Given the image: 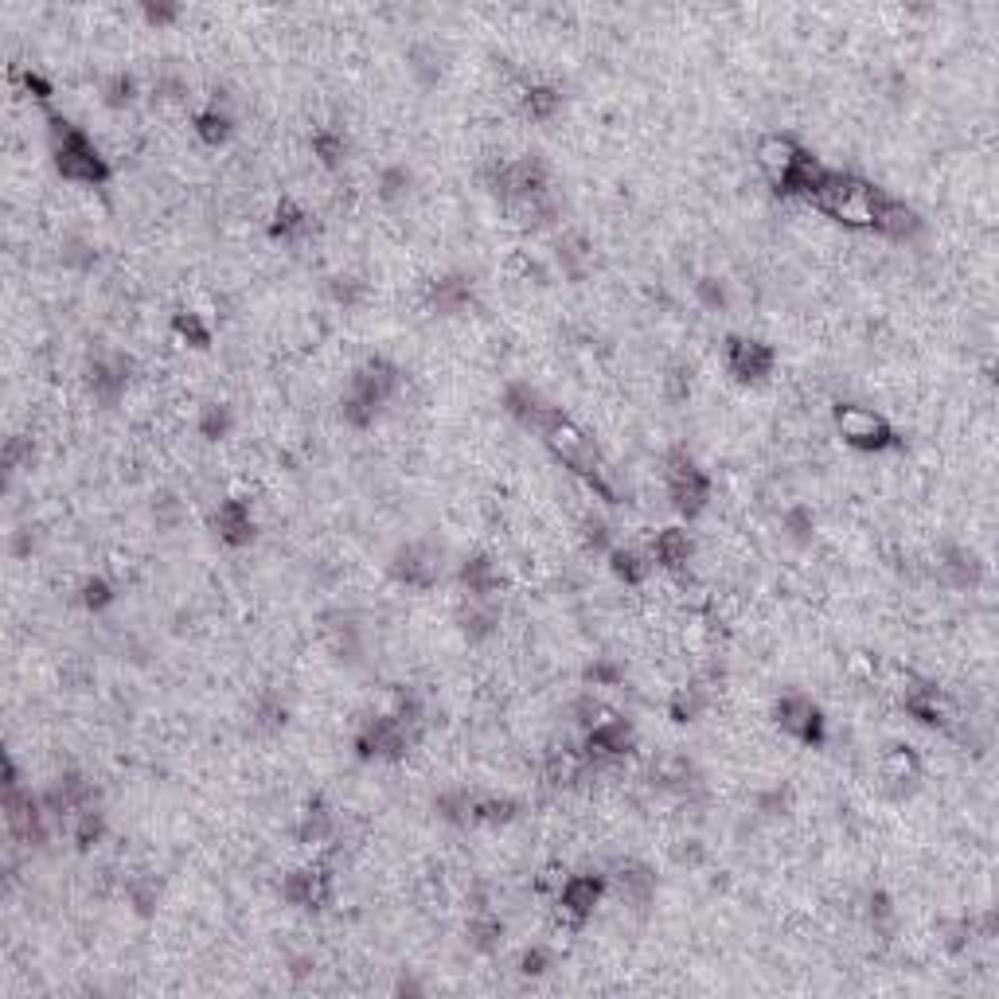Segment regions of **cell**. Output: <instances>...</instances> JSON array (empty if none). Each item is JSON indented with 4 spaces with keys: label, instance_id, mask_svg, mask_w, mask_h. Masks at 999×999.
Returning <instances> with one entry per match:
<instances>
[{
    "label": "cell",
    "instance_id": "7dc6e473",
    "mask_svg": "<svg viewBox=\"0 0 999 999\" xmlns=\"http://www.w3.org/2000/svg\"><path fill=\"white\" fill-rule=\"evenodd\" d=\"M153 520L160 523V527H176V523L184 520V504L176 500V496H157V504H153Z\"/></svg>",
    "mask_w": 999,
    "mask_h": 999
},
{
    "label": "cell",
    "instance_id": "11a10c76",
    "mask_svg": "<svg viewBox=\"0 0 999 999\" xmlns=\"http://www.w3.org/2000/svg\"><path fill=\"white\" fill-rule=\"evenodd\" d=\"M871 921H875V925L894 921V906H890V898H886V894H871Z\"/></svg>",
    "mask_w": 999,
    "mask_h": 999
},
{
    "label": "cell",
    "instance_id": "4dcf8cb0",
    "mask_svg": "<svg viewBox=\"0 0 999 999\" xmlns=\"http://www.w3.org/2000/svg\"><path fill=\"white\" fill-rule=\"evenodd\" d=\"M559 266L566 278H582L586 274V266H590V242L582 239V235H562L559 239Z\"/></svg>",
    "mask_w": 999,
    "mask_h": 999
},
{
    "label": "cell",
    "instance_id": "30bf717a",
    "mask_svg": "<svg viewBox=\"0 0 999 999\" xmlns=\"http://www.w3.org/2000/svg\"><path fill=\"white\" fill-rule=\"evenodd\" d=\"M633 726L625 719H617V715H601L590 730H586V758L590 761H605V758H621V754H629L633 750Z\"/></svg>",
    "mask_w": 999,
    "mask_h": 999
},
{
    "label": "cell",
    "instance_id": "4fadbf2b",
    "mask_svg": "<svg viewBox=\"0 0 999 999\" xmlns=\"http://www.w3.org/2000/svg\"><path fill=\"white\" fill-rule=\"evenodd\" d=\"M129 367L133 363L125 356H102V360L86 363V387L98 402H118L125 395V383H129Z\"/></svg>",
    "mask_w": 999,
    "mask_h": 999
},
{
    "label": "cell",
    "instance_id": "d4e9b609",
    "mask_svg": "<svg viewBox=\"0 0 999 999\" xmlns=\"http://www.w3.org/2000/svg\"><path fill=\"white\" fill-rule=\"evenodd\" d=\"M617 890L629 906H648L656 894V875L644 863H621L617 867Z\"/></svg>",
    "mask_w": 999,
    "mask_h": 999
},
{
    "label": "cell",
    "instance_id": "7a4b0ae2",
    "mask_svg": "<svg viewBox=\"0 0 999 999\" xmlns=\"http://www.w3.org/2000/svg\"><path fill=\"white\" fill-rule=\"evenodd\" d=\"M47 121H51L55 168H59L67 180H75V184H90V188L106 184V180H110V164H106V157L94 149V141L82 133L79 125H71V121L59 118V114H51Z\"/></svg>",
    "mask_w": 999,
    "mask_h": 999
},
{
    "label": "cell",
    "instance_id": "52a82bcc",
    "mask_svg": "<svg viewBox=\"0 0 999 999\" xmlns=\"http://www.w3.org/2000/svg\"><path fill=\"white\" fill-rule=\"evenodd\" d=\"M601 898H605V879L601 875H570L555 894V921L566 925V929H582Z\"/></svg>",
    "mask_w": 999,
    "mask_h": 999
},
{
    "label": "cell",
    "instance_id": "f6af8a7d",
    "mask_svg": "<svg viewBox=\"0 0 999 999\" xmlns=\"http://www.w3.org/2000/svg\"><path fill=\"white\" fill-rule=\"evenodd\" d=\"M547 968H555V957H551V949H547V945H531V949H523V957H520L523 976H543Z\"/></svg>",
    "mask_w": 999,
    "mask_h": 999
},
{
    "label": "cell",
    "instance_id": "9f6ffc18",
    "mask_svg": "<svg viewBox=\"0 0 999 999\" xmlns=\"http://www.w3.org/2000/svg\"><path fill=\"white\" fill-rule=\"evenodd\" d=\"M180 16V8H172V4H149L145 8V20L149 24H168V20H176Z\"/></svg>",
    "mask_w": 999,
    "mask_h": 999
},
{
    "label": "cell",
    "instance_id": "83f0119b",
    "mask_svg": "<svg viewBox=\"0 0 999 999\" xmlns=\"http://www.w3.org/2000/svg\"><path fill=\"white\" fill-rule=\"evenodd\" d=\"M313 231V219H309V211L305 207H297V203H281L278 211H274V223H270V235L281 242H293V239H305Z\"/></svg>",
    "mask_w": 999,
    "mask_h": 999
},
{
    "label": "cell",
    "instance_id": "ab89813d",
    "mask_svg": "<svg viewBox=\"0 0 999 999\" xmlns=\"http://www.w3.org/2000/svg\"><path fill=\"white\" fill-rule=\"evenodd\" d=\"M172 328H176V336H180V340H188L192 348H207V344H211V328L203 324L200 313H176Z\"/></svg>",
    "mask_w": 999,
    "mask_h": 999
},
{
    "label": "cell",
    "instance_id": "484cf974",
    "mask_svg": "<svg viewBox=\"0 0 999 999\" xmlns=\"http://www.w3.org/2000/svg\"><path fill=\"white\" fill-rule=\"evenodd\" d=\"M465 937H469V945L477 949V953H500V945H504V921L496 918L492 910H473L469 914V929H465Z\"/></svg>",
    "mask_w": 999,
    "mask_h": 999
},
{
    "label": "cell",
    "instance_id": "277c9868",
    "mask_svg": "<svg viewBox=\"0 0 999 999\" xmlns=\"http://www.w3.org/2000/svg\"><path fill=\"white\" fill-rule=\"evenodd\" d=\"M836 430L840 438L859 449V453H882V449H894L898 438L890 430V422L882 418L879 410L871 406H859V402H840L836 406Z\"/></svg>",
    "mask_w": 999,
    "mask_h": 999
},
{
    "label": "cell",
    "instance_id": "d590c367",
    "mask_svg": "<svg viewBox=\"0 0 999 999\" xmlns=\"http://www.w3.org/2000/svg\"><path fill=\"white\" fill-rule=\"evenodd\" d=\"M106 836V816L90 804V808H82L79 816H75V843H79V851H90V847H98Z\"/></svg>",
    "mask_w": 999,
    "mask_h": 999
},
{
    "label": "cell",
    "instance_id": "3957f363",
    "mask_svg": "<svg viewBox=\"0 0 999 999\" xmlns=\"http://www.w3.org/2000/svg\"><path fill=\"white\" fill-rule=\"evenodd\" d=\"M543 441H547V449L559 457L562 465L570 469V473H578V477H586L590 484L601 480V453L594 438L574 422V418H566V414H555L547 426H543Z\"/></svg>",
    "mask_w": 999,
    "mask_h": 999
},
{
    "label": "cell",
    "instance_id": "e575fe53",
    "mask_svg": "<svg viewBox=\"0 0 999 999\" xmlns=\"http://www.w3.org/2000/svg\"><path fill=\"white\" fill-rule=\"evenodd\" d=\"M559 106H562V94L555 86H527V94H523V110H527L535 121L555 118Z\"/></svg>",
    "mask_w": 999,
    "mask_h": 999
},
{
    "label": "cell",
    "instance_id": "5bb4252c",
    "mask_svg": "<svg viewBox=\"0 0 999 999\" xmlns=\"http://www.w3.org/2000/svg\"><path fill=\"white\" fill-rule=\"evenodd\" d=\"M504 410L527 426V430H539L543 434V426L559 414V406H551V402L543 399L535 387H527V383H516V387H508V395H504Z\"/></svg>",
    "mask_w": 999,
    "mask_h": 999
},
{
    "label": "cell",
    "instance_id": "f907efd6",
    "mask_svg": "<svg viewBox=\"0 0 999 999\" xmlns=\"http://www.w3.org/2000/svg\"><path fill=\"white\" fill-rule=\"evenodd\" d=\"M691 371H683V367H672L668 375H664V387H668V399L672 402H683L691 395V379H687Z\"/></svg>",
    "mask_w": 999,
    "mask_h": 999
},
{
    "label": "cell",
    "instance_id": "db71d44e",
    "mask_svg": "<svg viewBox=\"0 0 999 999\" xmlns=\"http://www.w3.org/2000/svg\"><path fill=\"white\" fill-rule=\"evenodd\" d=\"M20 82H24V86H28V90H32V94H36L40 102H47V98H51V82L43 79V75H36V71H20Z\"/></svg>",
    "mask_w": 999,
    "mask_h": 999
},
{
    "label": "cell",
    "instance_id": "f546056e",
    "mask_svg": "<svg viewBox=\"0 0 999 999\" xmlns=\"http://www.w3.org/2000/svg\"><path fill=\"white\" fill-rule=\"evenodd\" d=\"M196 133H200L203 145L219 149V145L235 133V118H231L227 110H219V106H207L203 114H196Z\"/></svg>",
    "mask_w": 999,
    "mask_h": 999
},
{
    "label": "cell",
    "instance_id": "d6986e66",
    "mask_svg": "<svg viewBox=\"0 0 999 999\" xmlns=\"http://www.w3.org/2000/svg\"><path fill=\"white\" fill-rule=\"evenodd\" d=\"M215 531L227 547H246L254 539V516H250V504L242 500H223L215 508Z\"/></svg>",
    "mask_w": 999,
    "mask_h": 999
},
{
    "label": "cell",
    "instance_id": "f1b7e54d",
    "mask_svg": "<svg viewBox=\"0 0 999 999\" xmlns=\"http://www.w3.org/2000/svg\"><path fill=\"white\" fill-rule=\"evenodd\" d=\"M332 832H336V816L324 808V804H309L305 808V816H301V824H297V840L301 843H328L332 840Z\"/></svg>",
    "mask_w": 999,
    "mask_h": 999
},
{
    "label": "cell",
    "instance_id": "816d5d0a",
    "mask_svg": "<svg viewBox=\"0 0 999 999\" xmlns=\"http://www.w3.org/2000/svg\"><path fill=\"white\" fill-rule=\"evenodd\" d=\"M785 527H789V535H793L797 543H808V539H812V516H808L804 508H793V512L785 516Z\"/></svg>",
    "mask_w": 999,
    "mask_h": 999
},
{
    "label": "cell",
    "instance_id": "ac0fdd59",
    "mask_svg": "<svg viewBox=\"0 0 999 999\" xmlns=\"http://www.w3.org/2000/svg\"><path fill=\"white\" fill-rule=\"evenodd\" d=\"M902 707H906V711H910L918 722H925V726H945V722L953 719V711H949L945 695H941L937 687H929V683H914V687H906Z\"/></svg>",
    "mask_w": 999,
    "mask_h": 999
},
{
    "label": "cell",
    "instance_id": "1f68e13d",
    "mask_svg": "<svg viewBox=\"0 0 999 999\" xmlns=\"http://www.w3.org/2000/svg\"><path fill=\"white\" fill-rule=\"evenodd\" d=\"M609 566H613V574L625 582V586H640L648 574H652V559H644V555H637V551H621V547H613L609 551Z\"/></svg>",
    "mask_w": 999,
    "mask_h": 999
},
{
    "label": "cell",
    "instance_id": "9c48e42d",
    "mask_svg": "<svg viewBox=\"0 0 999 999\" xmlns=\"http://www.w3.org/2000/svg\"><path fill=\"white\" fill-rule=\"evenodd\" d=\"M773 715L781 722V730L793 734L797 742H808V746L824 742V715H820V707L812 699H804V695H781L777 707H773Z\"/></svg>",
    "mask_w": 999,
    "mask_h": 999
},
{
    "label": "cell",
    "instance_id": "8d00e7d4",
    "mask_svg": "<svg viewBox=\"0 0 999 999\" xmlns=\"http://www.w3.org/2000/svg\"><path fill=\"white\" fill-rule=\"evenodd\" d=\"M703 703H707L703 687H676V695L668 703V715H672V722H695L699 711H703Z\"/></svg>",
    "mask_w": 999,
    "mask_h": 999
},
{
    "label": "cell",
    "instance_id": "ee69618b",
    "mask_svg": "<svg viewBox=\"0 0 999 999\" xmlns=\"http://www.w3.org/2000/svg\"><path fill=\"white\" fill-rule=\"evenodd\" d=\"M110 601H114V586H110L106 578H90V582H82V605H86V609H94V613H98V609H106Z\"/></svg>",
    "mask_w": 999,
    "mask_h": 999
},
{
    "label": "cell",
    "instance_id": "e0dca14e",
    "mask_svg": "<svg viewBox=\"0 0 999 999\" xmlns=\"http://www.w3.org/2000/svg\"><path fill=\"white\" fill-rule=\"evenodd\" d=\"M500 625V609L492 605V598H469L461 609H457V629L469 644H480L496 633Z\"/></svg>",
    "mask_w": 999,
    "mask_h": 999
},
{
    "label": "cell",
    "instance_id": "7bdbcfd3",
    "mask_svg": "<svg viewBox=\"0 0 999 999\" xmlns=\"http://www.w3.org/2000/svg\"><path fill=\"white\" fill-rule=\"evenodd\" d=\"M414 63H410V71L418 75V79L426 82H438V75H441V59H438V51L434 47H414V55H410Z\"/></svg>",
    "mask_w": 999,
    "mask_h": 999
},
{
    "label": "cell",
    "instance_id": "836d02e7",
    "mask_svg": "<svg viewBox=\"0 0 999 999\" xmlns=\"http://www.w3.org/2000/svg\"><path fill=\"white\" fill-rule=\"evenodd\" d=\"M410 184H414L410 168H406V164H391V168H383V172H379L375 192H379V200L383 203H399V200L410 196Z\"/></svg>",
    "mask_w": 999,
    "mask_h": 999
},
{
    "label": "cell",
    "instance_id": "f35d334b",
    "mask_svg": "<svg viewBox=\"0 0 999 999\" xmlns=\"http://www.w3.org/2000/svg\"><path fill=\"white\" fill-rule=\"evenodd\" d=\"M434 808H438V816L445 820V824H469V812H473V797L469 793H441L438 800H434Z\"/></svg>",
    "mask_w": 999,
    "mask_h": 999
},
{
    "label": "cell",
    "instance_id": "b9f144b4",
    "mask_svg": "<svg viewBox=\"0 0 999 999\" xmlns=\"http://www.w3.org/2000/svg\"><path fill=\"white\" fill-rule=\"evenodd\" d=\"M63 266H71V270H94V262H98V250H94V242H86V239H67L63 242Z\"/></svg>",
    "mask_w": 999,
    "mask_h": 999
},
{
    "label": "cell",
    "instance_id": "6f0895ef",
    "mask_svg": "<svg viewBox=\"0 0 999 999\" xmlns=\"http://www.w3.org/2000/svg\"><path fill=\"white\" fill-rule=\"evenodd\" d=\"M680 863H703V847H699V840H687V847H680V855H676Z\"/></svg>",
    "mask_w": 999,
    "mask_h": 999
},
{
    "label": "cell",
    "instance_id": "6da1fadb",
    "mask_svg": "<svg viewBox=\"0 0 999 999\" xmlns=\"http://www.w3.org/2000/svg\"><path fill=\"white\" fill-rule=\"evenodd\" d=\"M879 200H882V188H871V184L859 180V176H843V172H832V168H828L824 180H820V188H816V196L808 203H816L824 215L840 219L843 227H855V231L871 227V231H875Z\"/></svg>",
    "mask_w": 999,
    "mask_h": 999
},
{
    "label": "cell",
    "instance_id": "2e32d148",
    "mask_svg": "<svg viewBox=\"0 0 999 999\" xmlns=\"http://www.w3.org/2000/svg\"><path fill=\"white\" fill-rule=\"evenodd\" d=\"M875 231L886 235V239L906 242L921 231V219H918V211H914V207H906L902 200H894V196H886V192H882L879 215H875Z\"/></svg>",
    "mask_w": 999,
    "mask_h": 999
},
{
    "label": "cell",
    "instance_id": "d6a6232c",
    "mask_svg": "<svg viewBox=\"0 0 999 999\" xmlns=\"http://www.w3.org/2000/svg\"><path fill=\"white\" fill-rule=\"evenodd\" d=\"M313 153L324 168H340L344 157H348V137L340 129H317L313 133Z\"/></svg>",
    "mask_w": 999,
    "mask_h": 999
},
{
    "label": "cell",
    "instance_id": "9a60e30c",
    "mask_svg": "<svg viewBox=\"0 0 999 999\" xmlns=\"http://www.w3.org/2000/svg\"><path fill=\"white\" fill-rule=\"evenodd\" d=\"M800 153H804V149H800L789 133H765L758 141V149H754V160H758V168L773 180V184H781V180L789 176V168L800 160Z\"/></svg>",
    "mask_w": 999,
    "mask_h": 999
},
{
    "label": "cell",
    "instance_id": "5b68a950",
    "mask_svg": "<svg viewBox=\"0 0 999 999\" xmlns=\"http://www.w3.org/2000/svg\"><path fill=\"white\" fill-rule=\"evenodd\" d=\"M664 477H668L672 508H676L680 516L695 520V516L707 512V504H711V480H707V473H703L687 453H672V457H668Z\"/></svg>",
    "mask_w": 999,
    "mask_h": 999
},
{
    "label": "cell",
    "instance_id": "681fc988",
    "mask_svg": "<svg viewBox=\"0 0 999 999\" xmlns=\"http://www.w3.org/2000/svg\"><path fill=\"white\" fill-rule=\"evenodd\" d=\"M582 539H586V551H613V543H609V527L601 520H586V527H582Z\"/></svg>",
    "mask_w": 999,
    "mask_h": 999
},
{
    "label": "cell",
    "instance_id": "bcb514c9",
    "mask_svg": "<svg viewBox=\"0 0 999 999\" xmlns=\"http://www.w3.org/2000/svg\"><path fill=\"white\" fill-rule=\"evenodd\" d=\"M328 293H332V301H336V305L352 309V305L363 297V281L360 278H336L332 285H328Z\"/></svg>",
    "mask_w": 999,
    "mask_h": 999
},
{
    "label": "cell",
    "instance_id": "60d3db41",
    "mask_svg": "<svg viewBox=\"0 0 999 999\" xmlns=\"http://www.w3.org/2000/svg\"><path fill=\"white\" fill-rule=\"evenodd\" d=\"M133 98H137V82H133V75H114V79H106V86H102V102H106L110 110H125Z\"/></svg>",
    "mask_w": 999,
    "mask_h": 999
},
{
    "label": "cell",
    "instance_id": "ba28073f",
    "mask_svg": "<svg viewBox=\"0 0 999 999\" xmlns=\"http://www.w3.org/2000/svg\"><path fill=\"white\" fill-rule=\"evenodd\" d=\"M391 574L410 590H430L441 578V551H434L430 543H406L395 551Z\"/></svg>",
    "mask_w": 999,
    "mask_h": 999
},
{
    "label": "cell",
    "instance_id": "7402d4cb",
    "mask_svg": "<svg viewBox=\"0 0 999 999\" xmlns=\"http://www.w3.org/2000/svg\"><path fill=\"white\" fill-rule=\"evenodd\" d=\"M882 777H886L898 793H906V789H914L921 781V758L910 750V746H890V750L882 754Z\"/></svg>",
    "mask_w": 999,
    "mask_h": 999
},
{
    "label": "cell",
    "instance_id": "74e56055",
    "mask_svg": "<svg viewBox=\"0 0 999 999\" xmlns=\"http://www.w3.org/2000/svg\"><path fill=\"white\" fill-rule=\"evenodd\" d=\"M231 426H235V414H231V406H223V402H211V406L203 410L200 434L207 441H223L227 434H231Z\"/></svg>",
    "mask_w": 999,
    "mask_h": 999
},
{
    "label": "cell",
    "instance_id": "ffe728a7",
    "mask_svg": "<svg viewBox=\"0 0 999 999\" xmlns=\"http://www.w3.org/2000/svg\"><path fill=\"white\" fill-rule=\"evenodd\" d=\"M473 305V281L453 274V278H441L430 285V309L441 313V317H453V313H465Z\"/></svg>",
    "mask_w": 999,
    "mask_h": 999
},
{
    "label": "cell",
    "instance_id": "8fae6325",
    "mask_svg": "<svg viewBox=\"0 0 999 999\" xmlns=\"http://www.w3.org/2000/svg\"><path fill=\"white\" fill-rule=\"evenodd\" d=\"M773 348L769 344H761V340H742V336H730L726 340V367H730V375L734 379H742V383H758L765 379L769 371H773Z\"/></svg>",
    "mask_w": 999,
    "mask_h": 999
},
{
    "label": "cell",
    "instance_id": "4316f807",
    "mask_svg": "<svg viewBox=\"0 0 999 999\" xmlns=\"http://www.w3.org/2000/svg\"><path fill=\"white\" fill-rule=\"evenodd\" d=\"M516 816H520V800H512V797H473L469 824L500 828V824H512Z\"/></svg>",
    "mask_w": 999,
    "mask_h": 999
},
{
    "label": "cell",
    "instance_id": "7c38bea8",
    "mask_svg": "<svg viewBox=\"0 0 999 999\" xmlns=\"http://www.w3.org/2000/svg\"><path fill=\"white\" fill-rule=\"evenodd\" d=\"M281 898L289 906H301V910H324L328 898H332V875L320 871V867L293 871V875H285V882H281Z\"/></svg>",
    "mask_w": 999,
    "mask_h": 999
},
{
    "label": "cell",
    "instance_id": "cb8c5ba5",
    "mask_svg": "<svg viewBox=\"0 0 999 999\" xmlns=\"http://www.w3.org/2000/svg\"><path fill=\"white\" fill-rule=\"evenodd\" d=\"M461 586L469 590V598H496L500 590V566L488 555H473L461 562Z\"/></svg>",
    "mask_w": 999,
    "mask_h": 999
},
{
    "label": "cell",
    "instance_id": "44dd1931",
    "mask_svg": "<svg viewBox=\"0 0 999 999\" xmlns=\"http://www.w3.org/2000/svg\"><path fill=\"white\" fill-rule=\"evenodd\" d=\"M691 551H695L691 535L680 531V527H668V531H660V535L652 539V555H648V559L656 562V566H664V570H676V574H680L683 566L691 562Z\"/></svg>",
    "mask_w": 999,
    "mask_h": 999
},
{
    "label": "cell",
    "instance_id": "f5cc1de1",
    "mask_svg": "<svg viewBox=\"0 0 999 999\" xmlns=\"http://www.w3.org/2000/svg\"><path fill=\"white\" fill-rule=\"evenodd\" d=\"M586 680L594 683V687H601V683H605V687H613V683L621 680V672H617L613 664H605V660H601V664H590V668H586Z\"/></svg>",
    "mask_w": 999,
    "mask_h": 999
},
{
    "label": "cell",
    "instance_id": "603a6c76",
    "mask_svg": "<svg viewBox=\"0 0 999 999\" xmlns=\"http://www.w3.org/2000/svg\"><path fill=\"white\" fill-rule=\"evenodd\" d=\"M937 566H941V578H945L949 586H957V590L980 586V578H984V562L976 559L972 551H960V547H949Z\"/></svg>",
    "mask_w": 999,
    "mask_h": 999
},
{
    "label": "cell",
    "instance_id": "8992f818",
    "mask_svg": "<svg viewBox=\"0 0 999 999\" xmlns=\"http://www.w3.org/2000/svg\"><path fill=\"white\" fill-rule=\"evenodd\" d=\"M414 742H418V738H414L395 715H383V719H371L360 730L356 754H360L363 761H399L410 754Z\"/></svg>",
    "mask_w": 999,
    "mask_h": 999
},
{
    "label": "cell",
    "instance_id": "c3c4849f",
    "mask_svg": "<svg viewBox=\"0 0 999 999\" xmlns=\"http://www.w3.org/2000/svg\"><path fill=\"white\" fill-rule=\"evenodd\" d=\"M695 293H699V301L707 305V309H726V285H722L719 278H703L699 285H695Z\"/></svg>",
    "mask_w": 999,
    "mask_h": 999
}]
</instances>
